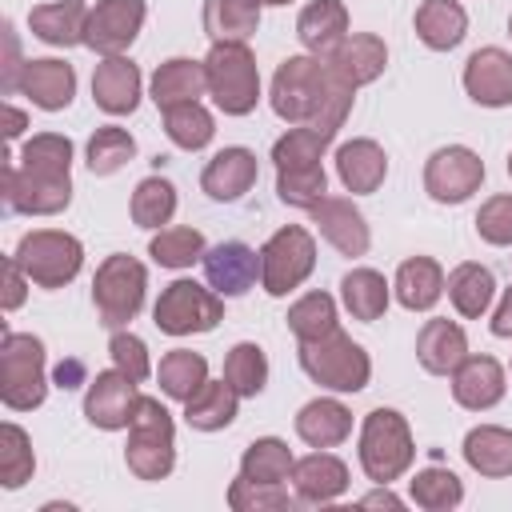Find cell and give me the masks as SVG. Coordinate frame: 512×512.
I'll use <instances>...</instances> for the list:
<instances>
[{
    "label": "cell",
    "instance_id": "cell-1",
    "mask_svg": "<svg viewBox=\"0 0 512 512\" xmlns=\"http://www.w3.org/2000/svg\"><path fill=\"white\" fill-rule=\"evenodd\" d=\"M356 88L324 60V56H288L272 76V112L288 124H308L324 136H336L344 116L352 112Z\"/></svg>",
    "mask_w": 512,
    "mask_h": 512
},
{
    "label": "cell",
    "instance_id": "cell-2",
    "mask_svg": "<svg viewBox=\"0 0 512 512\" xmlns=\"http://www.w3.org/2000/svg\"><path fill=\"white\" fill-rule=\"evenodd\" d=\"M128 472L136 480H164L176 468V428L172 412L156 396H140L132 424H128V448H124Z\"/></svg>",
    "mask_w": 512,
    "mask_h": 512
},
{
    "label": "cell",
    "instance_id": "cell-3",
    "mask_svg": "<svg viewBox=\"0 0 512 512\" xmlns=\"http://www.w3.org/2000/svg\"><path fill=\"white\" fill-rule=\"evenodd\" d=\"M416 460L412 428L396 408H372L360 428V468L372 484L400 480Z\"/></svg>",
    "mask_w": 512,
    "mask_h": 512
},
{
    "label": "cell",
    "instance_id": "cell-4",
    "mask_svg": "<svg viewBox=\"0 0 512 512\" xmlns=\"http://www.w3.org/2000/svg\"><path fill=\"white\" fill-rule=\"evenodd\" d=\"M300 368L320 388H332V392H360L368 388V376H372L368 352L340 328L316 340H300Z\"/></svg>",
    "mask_w": 512,
    "mask_h": 512
},
{
    "label": "cell",
    "instance_id": "cell-5",
    "mask_svg": "<svg viewBox=\"0 0 512 512\" xmlns=\"http://www.w3.org/2000/svg\"><path fill=\"white\" fill-rule=\"evenodd\" d=\"M208 96L224 116H248L260 100V68L248 44H212L204 56Z\"/></svg>",
    "mask_w": 512,
    "mask_h": 512
},
{
    "label": "cell",
    "instance_id": "cell-6",
    "mask_svg": "<svg viewBox=\"0 0 512 512\" xmlns=\"http://www.w3.org/2000/svg\"><path fill=\"white\" fill-rule=\"evenodd\" d=\"M48 396L44 344L32 332H4L0 344V400L12 412H32Z\"/></svg>",
    "mask_w": 512,
    "mask_h": 512
},
{
    "label": "cell",
    "instance_id": "cell-7",
    "mask_svg": "<svg viewBox=\"0 0 512 512\" xmlns=\"http://www.w3.org/2000/svg\"><path fill=\"white\" fill-rule=\"evenodd\" d=\"M144 288H148V272L136 256H108L100 268H96V280H92V304H96V316L104 328H124L140 308H144Z\"/></svg>",
    "mask_w": 512,
    "mask_h": 512
},
{
    "label": "cell",
    "instance_id": "cell-8",
    "mask_svg": "<svg viewBox=\"0 0 512 512\" xmlns=\"http://www.w3.org/2000/svg\"><path fill=\"white\" fill-rule=\"evenodd\" d=\"M12 256H16V264L28 272V280L36 288H64L68 280H76V272L84 264V244L72 232L36 228V232L20 236Z\"/></svg>",
    "mask_w": 512,
    "mask_h": 512
},
{
    "label": "cell",
    "instance_id": "cell-9",
    "mask_svg": "<svg viewBox=\"0 0 512 512\" xmlns=\"http://www.w3.org/2000/svg\"><path fill=\"white\" fill-rule=\"evenodd\" d=\"M220 320H224V296L196 280H172L152 308V324L168 336L212 332Z\"/></svg>",
    "mask_w": 512,
    "mask_h": 512
},
{
    "label": "cell",
    "instance_id": "cell-10",
    "mask_svg": "<svg viewBox=\"0 0 512 512\" xmlns=\"http://www.w3.org/2000/svg\"><path fill=\"white\" fill-rule=\"evenodd\" d=\"M316 268V240L300 224H284L260 248V284L268 296H288Z\"/></svg>",
    "mask_w": 512,
    "mask_h": 512
},
{
    "label": "cell",
    "instance_id": "cell-11",
    "mask_svg": "<svg viewBox=\"0 0 512 512\" xmlns=\"http://www.w3.org/2000/svg\"><path fill=\"white\" fill-rule=\"evenodd\" d=\"M4 204L20 216H56L72 204V176L28 172L16 160L4 164Z\"/></svg>",
    "mask_w": 512,
    "mask_h": 512
},
{
    "label": "cell",
    "instance_id": "cell-12",
    "mask_svg": "<svg viewBox=\"0 0 512 512\" xmlns=\"http://www.w3.org/2000/svg\"><path fill=\"white\" fill-rule=\"evenodd\" d=\"M480 184H484V160L464 144L436 148L424 164V192L436 204H464Z\"/></svg>",
    "mask_w": 512,
    "mask_h": 512
},
{
    "label": "cell",
    "instance_id": "cell-13",
    "mask_svg": "<svg viewBox=\"0 0 512 512\" xmlns=\"http://www.w3.org/2000/svg\"><path fill=\"white\" fill-rule=\"evenodd\" d=\"M136 380L124 376L120 368H108V372H96V380H88V392H84V416L92 428H104V432H120L132 424V412H136Z\"/></svg>",
    "mask_w": 512,
    "mask_h": 512
},
{
    "label": "cell",
    "instance_id": "cell-14",
    "mask_svg": "<svg viewBox=\"0 0 512 512\" xmlns=\"http://www.w3.org/2000/svg\"><path fill=\"white\" fill-rule=\"evenodd\" d=\"M144 28V0H100L88 12L84 44L100 56H120Z\"/></svg>",
    "mask_w": 512,
    "mask_h": 512
},
{
    "label": "cell",
    "instance_id": "cell-15",
    "mask_svg": "<svg viewBox=\"0 0 512 512\" xmlns=\"http://www.w3.org/2000/svg\"><path fill=\"white\" fill-rule=\"evenodd\" d=\"M16 92L28 96L44 112H60L76 96V68L68 60H56V56L24 60V68L16 76Z\"/></svg>",
    "mask_w": 512,
    "mask_h": 512
},
{
    "label": "cell",
    "instance_id": "cell-16",
    "mask_svg": "<svg viewBox=\"0 0 512 512\" xmlns=\"http://www.w3.org/2000/svg\"><path fill=\"white\" fill-rule=\"evenodd\" d=\"M312 212V224L320 228V236L340 252V256H364L368 244H372V232H368V220L364 212L344 200V196H324Z\"/></svg>",
    "mask_w": 512,
    "mask_h": 512
},
{
    "label": "cell",
    "instance_id": "cell-17",
    "mask_svg": "<svg viewBox=\"0 0 512 512\" xmlns=\"http://www.w3.org/2000/svg\"><path fill=\"white\" fill-rule=\"evenodd\" d=\"M464 92L480 108L512 104V56L504 48H476L464 64Z\"/></svg>",
    "mask_w": 512,
    "mask_h": 512
},
{
    "label": "cell",
    "instance_id": "cell-18",
    "mask_svg": "<svg viewBox=\"0 0 512 512\" xmlns=\"http://www.w3.org/2000/svg\"><path fill=\"white\" fill-rule=\"evenodd\" d=\"M200 264H204V280L220 296H244L260 280V252H252L240 240H224V244L208 248Z\"/></svg>",
    "mask_w": 512,
    "mask_h": 512
},
{
    "label": "cell",
    "instance_id": "cell-19",
    "mask_svg": "<svg viewBox=\"0 0 512 512\" xmlns=\"http://www.w3.org/2000/svg\"><path fill=\"white\" fill-rule=\"evenodd\" d=\"M292 484L300 504H332L348 492V464L332 452H308L292 464Z\"/></svg>",
    "mask_w": 512,
    "mask_h": 512
},
{
    "label": "cell",
    "instance_id": "cell-20",
    "mask_svg": "<svg viewBox=\"0 0 512 512\" xmlns=\"http://www.w3.org/2000/svg\"><path fill=\"white\" fill-rule=\"evenodd\" d=\"M92 100L108 116H128L140 104V68L128 56H104L92 72Z\"/></svg>",
    "mask_w": 512,
    "mask_h": 512
},
{
    "label": "cell",
    "instance_id": "cell-21",
    "mask_svg": "<svg viewBox=\"0 0 512 512\" xmlns=\"http://www.w3.org/2000/svg\"><path fill=\"white\" fill-rule=\"evenodd\" d=\"M256 176H260V164H256V152H248V148H220L208 164H204V172H200V188L212 196V200H240L252 184H256Z\"/></svg>",
    "mask_w": 512,
    "mask_h": 512
},
{
    "label": "cell",
    "instance_id": "cell-22",
    "mask_svg": "<svg viewBox=\"0 0 512 512\" xmlns=\"http://www.w3.org/2000/svg\"><path fill=\"white\" fill-rule=\"evenodd\" d=\"M452 396L468 412H484L504 400V368L492 356H464L452 372Z\"/></svg>",
    "mask_w": 512,
    "mask_h": 512
},
{
    "label": "cell",
    "instance_id": "cell-23",
    "mask_svg": "<svg viewBox=\"0 0 512 512\" xmlns=\"http://www.w3.org/2000/svg\"><path fill=\"white\" fill-rule=\"evenodd\" d=\"M296 36H300L304 52L328 60L340 48V40L348 36V8L340 0H312V4H304L300 16H296Z\"/></svg>",
    "mask_w": 512,
    "mask_h": 512
},
{
    "label": "cell",
    "instance_id": "cell-24",
    "mask_svg": "<svg viewBox=\"0 0 512 512\" xmlns=\"http://www.w3.org/2000/svg\"><path fill=\"white\" fill-rule=\"evenodd\" d=\"M336 176L352 196H368L388 176V156L376 140H348L336 148Z\"/></svg>",
    "mask_w": 512,
    "mask_h": 512
},
{
    "label": "cell",
    "instance_id": "cell-25",
    "mask_svg": "<svg viewBox=\"0 0 512 512\" xmlns=\"http://www.w3.org/2000/svg\"><path fill=\"white\" fill-rule=\"evenodd\" d=\"M88 12L84 0H52V4H36L28 12V28L36 40L52 44V48H72L84 44V28H88Z\"/></svg>",
    "mask_w": 512,
    "mask_h": 512
},
{
    "label": "cell",
    "instance_id": "cell-26",
    "mask_svg": "<svg viewBox=\"0 0 512 512\" xmlns=\"http://www.w3.org/2000/svg\"><path fill=\"white\" fill-rule=\"evenodd\" d=\"M468 356V336L456 320H428L416 336V360L432 376H448Z\"/></svg>",
    "mask_w": 512,
    "mask_h": 512
},
{
    "label": "cell",
    "instance_id": "cell-27",
    "mask_svg": "<svg viewBox=\"0 0 512 512\" xmlns=\"http://www.w3.org/2000/svg\"><path fill=\"white\" fill-rule=\"evenodd\" d=\"M328 64H332L352 88H360V84H372V80L384 72L388 48H384V40L372 36V32H348V36L340 40V48L328 56Z\"/></svg>",
    "mask_w": 512,
    "mask_h": 512
},
{
    "label": "cell",
    "instance_id": "cell-28",
    "mask_svg": "<svg viewBox=\"0 0 512 512\" xmlns=\"http://www.w3.org/2000/svg\"><path fill=\"white\" fill-rule=\"evenodd\" d=\"M208 92V72L204 60H188V56H172L156 68L152 76V100L156 108H176V104H192Z\"/></svg>",
    "mask_w": 512,
    "mask_h": 512
},
{
    "label": "cell",
    "instance_id": "cell-29",
    "mask_svg": "<svg viewBox=\"0 0 512 512\" xmlns=\"http://www.w3.org/2000/svg\"><path fill=\"white\" fill-rule=\"evenodd\" d=\"M352 432V412L340 404V400H308L300 412H296V436L308 444V448H336L344 444Z\"/></svg>",
    "mask_w": 512,
    "mask_h": 512
},
{
    "label": "cell",
    "instance_id": "cell-30",
    "mask_svg": "<svg viewBox=\"0 0 512 512\" xmlns=\"http://www.w3.org/2000/svg\"><path fill=\"white\" fill-rule=\"evenodd\" d=\"M260 0H204V32L212 44H248L260 28Z\"/></svg>",
    "mask_w": 512,
    "mask_h": 512
},
{
    "label": "cell",
    "instance_id": "cell-31",
    "mask_svg": "<svg viewBox=\"0 0 512 512\" xmlns=\"http://www.w3.org/2000/svg\"><path fill=\"white\" fill-rule=\"evenodd\" d=\"M392 292L408 312H428L444 296V268L432 256H412L396 268Z\"/></svg>",
    "mask_w": 512,
    "mask_h": 512
},
{
    "label": "cell",
    "instance_id": "cell-32",
    "mask_svg": "<svg viewBox=\"0 0 512 512\" xmlns=\"http://www.w3.org/2000/svg\"><path fill=\"white\" fill-rule=\"evenodd\" d=\"M416 36L432 48V52H452L464 36H468V12L456 0H424L416 8Z\"/></svg>",
    "mask_w": 512,
    "mask_h": 512
},
{
    "label": "cell",
    "instance_id": "cell-33",
    "mask_svg": "<svg viewBox=\"0 0 512 512\" xmlns=\"http://www.w3.org/2000/svg\"><path fill=\"white\" fill-rule=\"evenodd\" d=\"M236 408H240V392L228 380H204V388L192 400H184V420L196 432H220L236 420Z\"/></svg>",
    "mask_w": 512,
    "mask_h": 512
},
{
    "label": "cell",
    "instance_id": "cell-34",
    "mask_svg": "<svg viewBox=\"0 0 512 512\" xmlns=\"http://www.w3.org/2000/svg\"><path fill=\"white\" fill-rule=\"evenodd\" d=\"M464 460L472 472L488 476V480H500V476H512V432L508 428H496V424H480L464 436Z\"/></svg>",
    "mask_w": 512,
    "mask_h": 512
},
{
    "label": "cell",
    "instance_id": "cell-35",
    "mask_svg": "<svg viewBox=\"0 0 512 512\" xmlns=\"http://www.w3.org/2000/svg\"><path fill=\"white\" fill-rule=\"evenodd\" d=\"M388 296H392V288L376 268H352L340 280V300L352 312V320H364V324L380 320L388 308Z\"/></svg>",
    "mask_w": 512,
    "mask_h": 512
},
{
    "label": "cell",
    "instance_id": "cell-36",
    "mask_svg": "<svg viewBox=\"0 0 512 512\" xmlns=\"http://www.w3.org/2000/svg\"><path fill=\"white\" fill-rule=\"evenodd\" d=\"M444 288H448L452 308H456L460 316H468V320L484 316L488 304H492V296H496V280H492V272H488L484 264H472V260H468V264H456L452 276L444 280Z\"/></svg>",
    "mask_w": 512,
    "mask_h": 512
},
{
    "label": "cell",
    "instance_id": "cell-37",
    "mask_svg": "<svg viewBox=\"0 0 512 512\" xmlns=\"http://www.w3.org/2000/svg\"><path fill=\"white\" fill-rule=\"evenodd\" d=\"M156 380H160V392L172 396V400H192L204 380H208V360L192 348H172L160 356V368H156Z\"/></svg>",
    "mask_w": 512,
    "mask_h": 512
},
{
    "label": "cell",
    "instance_id": "cell-38",
    "mask_svg": "<svg viewBox=\"0 0 512 512\" xmlns=\"http://www.w3.org/2000/svg\"><path fill=\"white\" fill-rule=\"evenodd\" d=\"M292 452H288V444L284 440H276V436H260V440H252L248 448H244V456H240V476H248V480H260V484H284L288 476H292Z\"/></svg>",
    "mask_w": 512,
    "mask_h": 512
},
{
    "label": "cell",
    "instance_id": "cell-39",
    "mask_svg": "<svg viewBox=\"0 0 512 512\" xmlns=\"http://www.w3.org/2000/svg\"><path fill=\"white\" fill-rule=\"evenodd\" d=\"M164 132H168V140H172L176 148L200 152V148L216 136V120H212V112H208L200 100H192V104L164 108Z\"/></svg>",
    "mask_w": 512,
    "mask_h": 512
},
{
    "label": "cell",
    "instance_id": "cell-40",
    "mask_svg": "<svg viewBox=\"0 0 512 512\" xmlns=\"http://www.w3.org/2000/svg\"><path fill=\"white\" fill-rule=\"evenodd\" d=\"M408 492H412V504H420L424 512H448L464 500V484L452 468H420L412 480H408Z\"/></svg>",
    "mask_w": 512,
    "mask_h": 512
},
{
    "label": "cell",
    "instance_id": "cell-41",
    "mask_svg": "<svg viewBox=\"0 0 512 512\" xmlns=\"http://www.w3.org/2000/svg\"><path fill=\"white\" fill-rule=\"evenodd\" d=\"M224 380L240 392V396H260L264 384H268V356L260 344L252 340H240L232 344L228 360H224Z\"/></svg>",
    "mask_w": 512,
    "mask_h": 512
},
{
    "label": "cell",
    "instance_id": "cell-42",
    "mask_svg": "<svg viewBox=\"0 0 512 512\" xmlns=\"http://www.w3.org/2000/svg\"><path fill=\"white\" fill-rule=\"evenodd\" d=\"M132 156H136V140H132L128 128L104 124V128H96L92 140H88V168H92V176H112V172H120Z\"/></svg>",
    "mask_w": 512,
    "mask_h": 512
},
{
    "label": "cell",
    "instance_id": "cell-43",
    "mask_svg": "<svg viewBox=\"0 0 512 512\" xmlns=\"http://www.w3.org/2000/svg\"><path fill=\"white\" fill-rule=\"evenodd\" d=\"M176 216V188L164 176H144L132 192V224L160 228Z\"/></svg>",
    "mask_w": 512,
    "mask_h": 512
},
{
    "label": "cell",
    "instance_id": "cell-44",
    "mask_svg": "<svg viewBox=\"0 0 512 512\" xmlns=\"http://www.w3.org/2000/svg\"><path fill=\"white\" fill-rule=\"evenodd\" d=\"M332 136L308 128V124H292L276 144H272V160L276 168H308V164H320V156L328 152Z\"/></svg>",
    "mask_w": 512,
    "mask_h": 512
},
{
    "label": "cell",
    "instance_id": "cell-45",
    "mask_svg": "<svg viewBox=\"0 0 512 512\" xmlns=\"http://www.w3.org/2000/svg\"><path fill=\"white\" fill-rule=\"evenodd\" d=\"M204 236L196 228H160L148 244V256L160 268H192L196 260H204Z\"/></svg>",
    "mask_w": 512,
    "mask_h": 512
},
{
    "label": "cell",
    "instance_id": "cell-46",
    "mask_svg": "<svg viewBox=\"0 0 512 512\" xmlns=\"http://www.w3.org/2000/svg\"><path fill=\"white\" fill-rule=\"evenodd\" d=\"M36 472V456H32V440L20 424H4L0 428V484L12 492L20 484H28Z\"/></svg>",
    "mask_w": 512,
    "mask_h": 512
},
{
    "label": "cell",
    "instance_id": "cell-47",
    "mask_svg": "<svg viewBox=\"0 0 512 512\" xmlns=\"http://www.w3.org/2000/svg\"><path fill=\"white\" fill-rule=\"evenodd\" d=\"M276 196L292 208H316L328 196V176L324 164L308 168H276Z\"/></svg>",
    "mask_w": 512,
    "mask_h": 512
},
{
    "label": "cell",
    "instance_id": "cell-48",
    "mask_svg": "<svg viewBox=\"0 0 512 512\" xmlns=\"http://www.w3.org/2000/svg\"><path fill=\"white\" fill-rule=\"evenodd\" d=\"M16 164L28 168V172H56V176H68V168H72V140L60 136V132H40V136L24 140Z\"/></svg>",
    "mask_w": 512,
    "mask_h": 512
},
{
    "label": "cell",
    "instance_id": "cell-49",
    "mask_svg": "<svg viewBox=\"0 0 512 512\" xmlns=\"http://www.w3.org/2000/svg\"><path fill=\"white\" fill-rule=\"evenodd\" d=\"M288 328L296 340H316L336 328V300L328 292H308L288 308Z\"/></svg>",
    "mask_w": 512,
    "mask_h": 512
},
{
    "label": "cell",
    "instance_id": "cell-50",
    "mask_svg": "<svg viewBox=\"0 0 512 512\" xmlns=\"http://www.w3.org/2000/svg\"><path fill=\"white\" fill-rule=\"evenodd\" d=\"M300 500L288 496L284 484H260L248 476H236L228 488V508L236 512H280V508H296Z\"/></svg>",
    "mask_w": 512,
    "mask_h": 512
},
{
    "label": "cell",
    "instance_id": "cell-51",
    "mask_svg": "<svg viewBox=\"0 0 512 512\" xmlns=\"http://www.w3.org/2000/svg\"><path fill=\"white\" fill-rule=\"evenodd\" d=\"M108 356H112V364H116L124 376H132L136 384H140V380H148V372H152L148 344H144L136 332L116 328V332H112V340H108Z\"/></svg>",
    "mask_w": 512,
    "mask_h": 512
},
{
    "label": "cell",
    "instance_id": "cell-52",
    "mask_svg": "<svg viewBox=\"0 0 512 512\" xmlns=\"http://www.w3.org/2000/svg\"><path fill=\"white\" fill-rule=\"evenodd\" d=\"M476 232H480V240H488L496 248L512 244V196L484 200L480 212H476Z\"/></svg>",
    "mask_w": 512,
    "mask_h": 512
},
{
    "label": "cell",
    "instance_id": "cell-53",
    "mask_svg": "<svg viewBox=\"0 0 512 512\" xmlns=\"http://www.w3.org/2000/svg\"><path fill=\"white\" fill-rule=\"evenodd\" d=\"M28 272L16 264V256H8V268H4V312L20 308L24 304V288H28Z\"/></svg>",
    "mask_w": 512,
    "mask_h": 512
},
{
    "label": "cell",
    "instance_id": "cell-54",
    "mask_svg": "<svg viewBox=\"0 0 512 512\" xmlns=\"http://www.w3.org/2000/svg\"><path fill=\"white\" fill-rule=\"evenodd\" d=\"M492 336H512V288L504 292V300L492 316Z\"/></svg>",
    "mask_w": 512,
    "mask_h": 512
},
{
    "label": "cell",
    "instance_id": "cell-55",
    "mask_svg": "<svg viewBox=\"0 0 512 512\" xmlns=\"http://www.w3.org/2000/svg\"><path fill=\"white\" fill-rule=\"evenodd\" d=\"M360 504H364V508H404V500H400V496H392V492H388V484H380L376 492H368Z\"/></svg>",
    "mask_w": 512,
    "mask_h": 512
},
{
    "label": "cell",
    "instance_id": "cell-56",
    "mask_svg": "<svg viewBox=\"0 0 512 512\" xmlns=\"http://www.w3.org/2000/svg\"><path fill=\"white\" fill-rule=\"evenodd\" d=\"M24 128H28V116H24L20 108H12V104H8V108H4V136H8V140H16Z\"/></svg>",
    "mask_w": 512,
    "mask_h": 512
},
{
    "label": "cell",
    "instance_id": "cell-57",
    "mask_svg": "<svg viewBox=\"0 0 512 512\" xmlns=\"http://www.w3.org/2000/svg\"><path fill=\"white\" fill-rule=\"evenodd\" d=\"M80 372H84V368H80L76 360H72V364H60V368H56V384H60V388H76Z\"/></svg>",
    "mask_w": 512,
    "mask_h": 512
},
{
    "label": "cell",
    "instance_id": "cell-58",
    "mask_svg": "<svg viewBox=\"0 0 512 512\" xmlns=\"http://www.w3.org/2000/svg\"><path fill=\"white\" fill-rule=\"evenodd\" d=\"M260 4H288V0H260Z\"/></svg>",
    "mask_w": 512,
    "mask_h": 512
},
{
    "label": "cell",
    "instance_id": "cell-59",
    "mask_svg": "<svg viewBox=\"0 0 512 512\" xmlns=\"http://www.w3.org/2000/svg\"><path fill=\"white\" fill-rule=\"evenodd\" d=\"M508 176H512V152H508Z\"/></svg>",
    "mask_w": 512,
    "mask_h": 512
},
{
    "label": "cell",
    "instance_id": "cell-60",
    "mask_svg": "<svg viewBox=\"0 0 512 512\" xmlns=\"http://www.w3.org/2000/svg\"><path fill=\"white\" fill-rule=\"evenodd\" d=\"M508 32H512V16H508Z\"/></svg>",
    "mask_w": 512,
    "mask_h": 512
}]
</instances>
